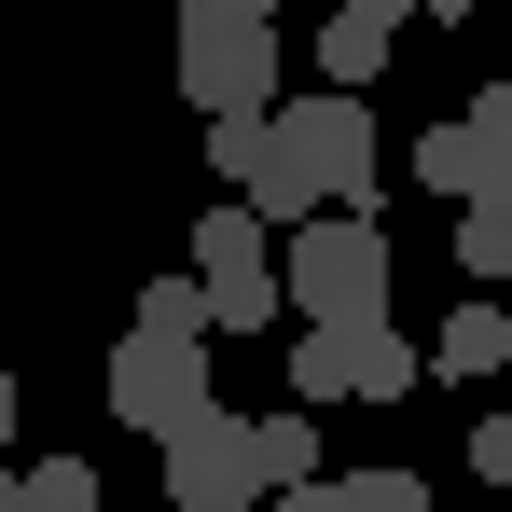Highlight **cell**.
<instances>
[{
    "mask_svg": "<svg viewBox=\"0 0 512 512\" xmlns=\"http://www.w3.org/2000/svg\"><path fill=\"white\" fill-rule=\"evenodd\" d=\"M250 457H263V499L319 485V416H305V402H277V416H250Z\"/></svg>",
    "mask_w": 512,
    "mask_h": 512,
    "instance_id": "obj_10",
    "label": "cell"
},
{
    "mask_svg": "<svg viewBox=\"0 0 512 512\" xmlns=\"http://www.w3.org/2000/svg\"><path fill=\"white\" fill-rule=\"evenodd\" d=\"M208 167H222L236 194H250V180H263V125H208Z\"/></svg>",
    "mask_w": 512,
    "mask_h": 512,
    "instance_id": "obj_16",
    "label": "cell"
},
{
    "mask_svg": "<svg viewBox=\"0 0 512 512\" xmlns=\"http://www.w3.org/2000/svg\"><path fill=\"white\" fill-rule=\"evenodd\" d=\"M402 167H416L429 194H457V208H512V194H499V167H485V139H471V125H429V139L402 153Z\"/></svg>",
    "mask_w": 512,
    "mask_h": 512,
    "instance_id": "obj_7",
    "label": "cell"
},
{
    "mask_svg": "<svg viewBox=\"0 0 512 512\" xmlns=\"http://www.w3.org/2000/svg\"><path fill=\"white\" fill-rule=\"evenodd\" d=\"M388 56H402V28H374V14H319V84H333V97H360Z\"/></svg>",
    "mask_w": 512,
    "mask_h": 512,
    "instance_id": "obj_9",
    "label": "cell"
},
{
    "mask_svg": "<svg viewBox=\"0 0 512 512\" xmlns=\"http://www.w3.org/2000/svg\"><path fill=\"white\" fill-rule=\"evenodd\" d=\"M14 499L28 512H97V471L84 457H42V471H14Z\"/></svg>",
    "mask_w": 512,
    "mask_h": 512,
    "instance_id": "obj_13",
    "label": "cell"
},
{
    "mask_svg": "<svg viewBox=\"0 0 512 512\" xmlns=\"http://www.w3.org/2000/svg\"><path fill=\"white\" fill-rule=\"evenodd\" d=\"M208 14H250V28H277V0H208Z\"/></svg>",
    "mask_w": 512,
    "mask_h": 512,
    "instance_id": "obj_19",
    "label": "cell"
},
{
    "mask_svg": "<svg viewBox=\"0 0 512 512\" xmlns=\"http://www.w3.org/2000/svg\"><path fill=\"white\" fill-rule=\"evenodd\" d=\"M499 360H512V305H485V291L429 333V374H499Z\"/></svg>",
    "mask_w": 512,
    "mask_h": 512,
    "instance_id": "obj_11",
    "label": "cell"
},
{
    "mask_svg": "<svg viewBox=\"0 0 512 512\" xmlns=\"http://www.w3.org/2000/svg\"><path fill=\"white\" fill-rule=\"evenodd\" d=\"M429 360L402 346V319H346V333H291V388L305 402H402Z\"/></svg>",
    "mask_w": 512,
    "mask_h": 512,
    "instance_id": "obj_4",
    "label": "cell"
},
{
    "mask_svg": "<svg viewBox=\"0 0 512 512\" xmlns=\"http://www.w3.org/2000/svg\"><path fill=\"white\" fill-rule=\"evenodd\" d=\"M0 512H28V499H14V471H0Z\"/></svg>",
    "mask_w": 512,
    "mask_h": 512,
    "instance_id": "obj_21",
    "label": "cell"
},
{
    "mask_svg": "<svg viewBox=\"0 0 512 512\" xmlns=\"http://www.w3.org/2000/svg\"><path fill=\"white\" fill-rule=\"evenodd\" d=\"M97 388H111V416L139 429V443H180L194 416H222V402H208V346H153V333L111 346V374H97Z\"/></svg>",
    "mask_w": 512,
    "mask_h": 512,
    "instance_id": "obj_5",
    "label": "cell"
},
{
    "mask_svg": "<svg viewBox=\"0 0 512 512\" xmlns=\"http://www.w3.org/2000/svg\"><path fill=\"white\" fill-rule=\"evenodd\" d=\"M457 125H471V139H485V167H499V194H512V70L485 97H471V111H457Z\"/></svg>",
    "mask_w": 512,
    "mask_h": 512,
    "instance_id": "obj_15",
    "label": "cell"
},
{
    "mask_svg": "<svg viewBox=\"0 0 512 512\" xmlns=\"http://www.w3.org/2000/svg\"><path fill=\"white\" fill-rule=\"evenodd\" d=\"M319 14H346V0H319Z\"/></svg>",
    "mask_w": 512,
    "mask_h": 512,
    "instance_id": "obj_22",
    "label": "cell"
},
{
    "mask_svg": "<svg viewBox=\"0 0 512 512\" xmlns=\"http://www.w3.org/2000/svg\"><path fill=\"white\" fill-rule=\"evenodd\" d=\"M277 305H291L305 333H346V319H388V236H374V222H346V208H319V222H291V250H277Z\"/></svg>",
    "mask_w": 512,
    "mask_h": 512,
    "instance_id": "obj_2",
    "label": "cell"
},
{
    "mask_svg": "<svg viewBox=\"0 0 512 512\" xmlns=\"http://www.w3.org/2000/svg\"><path fill=\"white\" fill-rule=\"evenodd\" d=\"M194 277H208V291H236V277H277V236H263L236 194H222V208L194 222Z\"/></svg>",
    "mask_w": 512,
    "mask_h": 512,
    "instance_id": "obj_8",
    "label": "cell"
},
{
    "mask_svg": "<svg viewBox=\"0 0 512 512\" xmlns=\"http://www.w3.org/2000/svg\"><path fill=\"white\" fill-rule=\"evenodd\" d=\"M125 333H153V346H208V291L194 277H139V319Z\"/></svg>",
    "mask_w": 512,
    "mask_h": 512,
    "instance_id": "obj_12",
    "label": "cell"
},
{
    "mask_svg": "<svg viewBox=\"0 0 512 512\" xmlns=\"http://www.w3.org/2000/svg\"><path fill=\"white\" fill-rule=\"evenodd\" d=\"M346 14H374V28H402V14H416V0H346Z\"/></svg>",
    "mask_w": 512,
    "mask_h": 512,
    "instance_id": "obj_18",
    "label": "cell"
},
{
    "mask_svg": "<svg viewBox=\"0 0 512 512\" xmlns=\"http://www.w3.org/2000/svg\"><path fill=\"white\" fill-rule=\"evenodd\" d=\"M471 471H485V485H512V416H485V429H471Z\"/></svg>",
    "mask_w": 512,
    "mask_h": 512,
    "instance_id": "obj_17",
    "label": "cell"
},
{
    "mask_svg": "<svg viewBox=\"0 0 512 512\" xmlns=\"http://www.w3.org/2000/svg\"><path fill=\"white\" fill-rule=\"evenodd\" d=\"M167 499L180 512H263V457H250V416H194L167 443Z\"/></svg>",
    "mask_w": 512,
    "mask_h": 512,
    "instance_id": "obj_6",
    "label": "cell"
},
{
    "mask_svg": "<svg viewBox=\"0 0 512 512\" xmlns=\"http://www.w3.org/2000/svg\"><path fill=\"white\" fill-rule=\"evenodd\" d=\"M457 277H512V208H457Z\"/></svg>",
    "mask_w": 512,
    "mask_h": 512,
    "instance_id": "obj_14",
    "label": "cell"
},
{
    "mask_svg": "<svg viewBox=\"0 0 512 512\" xmlns=\"http://www.w3.org/2000/svg\"><path fill=\"white\" fill-rule=\"evenodd\" d=\"M374 180H388V153H374V111L333 84H305V97H277L263 111V180L236 194L263 236L277 222H319V208H346V222H374Z\"/></svg>",
    "mask_w": 512,
    "mask_h": 512,
    "instance_id": "obj_1",
    "label": "cell"
},
{
    "mask_svg": "<svg viewBox=\"0 0 512 512\" xmlns=\"http://www.w3.org/2000/svg\"><path fill=\"white\" fill-rule=\"evenodd\" d=\"M0 457H14V374H0Z\"/></svg>",
    "mask_w": 512,
    "mask_h": 512,
    "instance_id": "obj_20",
    "label": "cell"
},
{
    "mask_svg": "<svg viewBox=\"0 0 512 512\" xmlns=\"http://www.w3.org/2000/svg\"><path fill=\"white\" fill-rule=\"evenodd\" d=\"M180 97H194L208 125H263V111L291 97V56H277V28L180 0Z\"/></svg>",
    "mask_w": 512,
    "mask_h": 512,
    "instance_id": "obj_3",
    "label": "cell"
}]
</instances>
